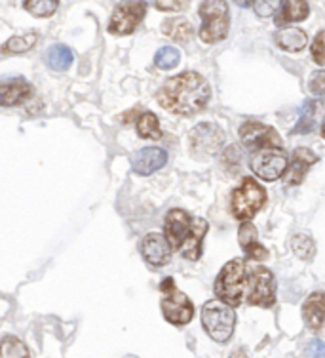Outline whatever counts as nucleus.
<instances>
[{"label":"nucleus","mask_w":325,"mask_h":358,"mask_svg":"<svg viewBox=\"0 0 325 358\" xmlns=\"http://www.w3.org/2000/svg\"><path fill=\"white\" fill-rule=\"evenodd\" d=\"M322 136H324V139H325V122H324V126H322Z\"/></svg>","instance_id":"c9c22d12"},{"label":"nucleus","mask_w":325,"mask_h":358,"mask_svg":"<svg viewBox=\"0 0 325 358\" xmlns=\"http://www.w3.org/2000/svg\"><path fill=\"white\" fill-rule=\"evenodd\" d=\"M240 139L249 151H263V149H282L284 141L272 126L261 122H245L240 128Z\"/></svg>","instance_id":"9d476101"},{"label":"nucleus","mask_w":325,"mask_h":358,"mask_svg":"<svg viewBox=\"0 0 325 358\" xmlns=\"http://www.w3.org/2000/svg\"><path fill=\"white\" fill-rule=\"evenodd\" d=\"M312 59L318 63V65H325V29L322 33L316 35L314 42H312Z\"/></svg>","instance_id":"c756f323"},{"label":"nucleus","mask_w":325,"mask_h":358,"mask_svg":"<svg viewBox=\"0 0 325 358\" xmlns=\"http://www.w3.org/2000/svg\"><path fill=\"white\" fill-rule=\"evenodd\" d=\"M141 255L149 265L153 267H164L172 259V244L164 234L151 233L141 241Z\"/></svg>","instance_id":"f8f14e48"},{"label":"nucleus","mask_w":325,"mask_h":358,"mask_svg":"<svg viewBox=\"0 0 325 358\" xmlns=\"http://www.w3.org/2000/svg\"><path fill=\"white\" fill-rule=\"evenodd\" d=\"M318 162V155L310 149H297L291 157V164L285 173V185H298L303 183L306 172L310 170L312 164Z\"/></svg>","instance_id":"4468645a"},{"label":"nucleus","mask_w":325,"mask_h":358,"mask_svg":"<svg viewBox=\"0 0 325 358\" xmlns=\"http://www.w3.org/2000/svg\"><path fill=\"white\" fill-rule=\"evenodd\" d=\"M266 204V191L259 185L253 178H243L242 183L236 187L230 200V210L236 220L245 221L253 220L257 212Z\"/></svg>","instance_id":"423d86ee"},{"label":"nucleus","mask_w":325,"mask_h":358,"mask_svg":"<svg viewBox=\"0 0 325 358\" xmlns=\"http://www.w3.org/2000/svg\"><path fill=\"white\" fill-rule=\"evenodd\" d=\"M215 296L230 307L245 303L269 309L276 303V278L259 263L232 259L215 280Z\"/></svg>","instance_id":"f257e3e1"},{"label":"nucleus","mask_w":325,"mask_h":358,"mask_svg":"<svg viewBox=\"0 0 325 358\" xmlns=\"http://www.w3.org/2000/svg\"><path fill=\"white\" fill-rule=\"evenodd\" d=\"M306 42H308V36L298 27H285L276 33V44L285 52H301L305 50Z\"/></svg>","instance_id":"a211bd4d"},{"label":"nucleus","mask_w":325,"mask_h":358,"mask_svg":"<svg viewBox=\"0 0 325 358\" xmlns=\"http://www.w3.org/2000/svg\"><path fill=\"white\" fill-rule=\"evenodd\" d=\"M162 292V313L169 324L175 326H185L192 320L194 307L190 303L187 294H183L181 289L175 288L173 278H166L160 284Z\"/></svg>","instance_id":"0eeeda50"},{"label":"nucleus","mask_w":325,"mask_h":358,"mask_svg":"<svg viewBox=\"0 0 325 358\" xmlns=\"http://www.w3.org/2000/svg\"><path fill=\"white\" fill-rule=\"evenodd\" d=\"M2 358H31V352L20 339L6 336L2 339Z\"/></svg>","instance_id":"cd10ccee"},{"label":"nucleus","mask_w":325,"mask_h":358,"mask_svg":"<svg viewBox=\"0 0 325 358\" xmlns=\"http://www.w3.org/2000/svg\"><path fill=\"white\" fill-rule=\"evenodd\" d=\"M202 326L209 338L217 343H227L236 326L234 307L222 303L221 299L206 301L202 307Z\"/></svg>","instance_id":"39448f33"},{"label":"nucleus","mask_w":325,"mask_h":358,"mask_svg":"<svg viewBox=\"0 0 325 358\" xmlns=\"http://www.w3.org/2000/svg\"><path fill=\"white\" fill-rule=\"evenodd\" d=\"M59 0H25L23 8L35 17H52L56 14Z\"/></svg>","instance_id":"b1692460"},{"label":"nucleus","mask_w":325,"mask_h":358,"mask_svg":"<svg viewBox=\"0 0 325 358\" xmlns=\"http://www.w3.org/2000/svg\"><path fill=\"white\" fill-rule=\"evenodd\" d=\"M282 4V0H253L255 6V14L261 17H270L276 14V10Z\"/></svg>","instance_id":"c85d7f7f"},{"label":"nucleus","mask_w":325,"mask_h":358,"mask_svg":"<svg viewBox=\"0 0 325 358\" xmlns=\"http://www.w3.org/2000/svg\"><path fill=\"white\" fill-rule=\"evenodd\" d=\"M234 2L238 6H249L251 4V0H234Z\"/></svg>","instance_id":"72a5a7b5"},{"label":"nucleus","mask_w":325,"mask_h":358,"mask_svg":"<svg viewBox=\"0 0 325 358\" xmlns=\"http://www.w3.org/2000/svg\"><path fill=\"white\" fill-rule=\"evenodd\" d=\"M200 38L206 44H217L227 38L230 29L229 2L227 0H204L200 4Z\"/></svg>","instance_id":"20e7f679"},{"label":"nucleus","mask_w":325,"mask_h":358,"mask_svg":"<svg viewBox=\"0 0 325 358\" xmlns=\"http://www.w3.org/2000/svg\"><path fill=\"white\" fill-rule=\"evenodd\" d=\"M306 358H325V343L322 339H312L305 349Z\"/></svg>","instance_id":"473e14b6"},{"label":"nucleus","mask_w":325,"mask_h":358,"mask_svg":"<svg viewBox=\"0 0 325 358\" xmlns=\"http://www.w3.org/2000/svg\"><path fill=\"white\" fill-rule=\"evenodd\" d=\"M322 101H314V99H308L303 105V109H301V117H298L297 126L293 128V134H310L316 124H318V115L324 110L322 107Z\"/></svg>","instance_id":"6ab92c4d"},{"label":"nucleus","mask_w":325,"mask_h":358,"mask_svg":"<svg viewBox=\"0 0 325 358\" xmlns=\"http://www.w3.org/2000/svg\"><path fill=\"white\" fill-rule=\"evenodd\" d=\"M238 241H240V246L245 252L249 259H253V262H263L269 257V250L264 248L263 244L259 242V233H257V229L245 221L240 225V231H238Z\"/></svg>","instance_id":"2eb2a0df"},{"label":"nucleus","mask_w":325,"mask_h":358,"mask_svg":"<svg viewBox=\"0 0 325 358\" xmlns=\"http://www.w3.org/2000/svg\"><path fill=\"white\" fill-rule=\"evenodd\" d=\"M73 59H75L73 50L69 46H65V44L52 46L48 50V54H46V62H48L50 69L54 71H67L73 65Z\"/></svg>","instance_id":"412c9836"},{"label":"nucleus","mask_w":325,"mask_h":358,"mask_svg":"<svg viewBox=\"0 0 325 358\" xmlns=\"http://www.w3.org/2000/svg\"><path fill=\"white\" fill-rule=\"evenodd\" d=\"M167 162V152L160 147H145L132 157V168L137 176H151Z\"/></svg>","instance_id":"ddd939ff"},{"label":"nucleus","mask_w":325,"mask_h":358,"mask_svg":"<svg viewBox=\"0 0 325 358\" xmlns=\"http://www.w3.org/2000/svg\"><path fill=\"white\" fill-rule=\"evenodd\" d=\"M303 317L308 328L314 331H319L325 324V292H316L308 296V299L303 305Z\"/></svg>","instance_id":"dca6fc26"},{"label":"nucleus","mask_w":325,"mask_h":358,"mask_svg":"<svg viewBox=\"0 0 325 358\" xmlns=\"http://www.w3.org/2000/svg\"><path fill=\"white\" fill-rule=\"evenodd\" d=\"M188 141H190V151H192L194 159H209L221 151L222 143H225V134L219 126L202 122L190 130Z\"/></svg>","instance_id":"1a4fd4ad"},{"label":"nucleus","mask_w":325,"mask_h":358,"mask_svg":"<svg viewBox=\"0 0 325 358\" xmlns=\"http://www.w3.org/2000/svg\"><path fill=\"white\" fill-rule=\"evenodd\" d=\"M190 0H154V6L160 12H181L183 8L188 6Z\"/></svg>","instance_id":"7c9ffc66"},{"label":"nucleus","mask_w":325,"mask_h":358,"mask_svg":"<svg viewBox=\"0 0 325 358\" xmlns=\"http://www.w3.org/2000/svg\"><path fill=\"white\" fill-rule=\"evenodd\" d=\"M162 33L175 42H188L192 36V27L185 17H169L162 23Z\"/></svg>","instance_id":"aec40b11"},{"label":"nucleus","mask_w":325,"mask_h":358,"mask_svg":"<svg viewBox=\"0 0 325 358\" xmlns=\"http://www.w3.org/2000/svg\"><path fill=\"white\" fill-rule=\"evenodd\" d=\"M166 238L169 241L173 250H179L185 259L198 262L202 257V242L208 233V221L202 217H190L181 210L173 208L166 215Z\"/></svg>","instance_id":"7ed1b4c3"},{"label":"nucleus","mask_w":325,"mask_h":358,"mask_svg":"<svg viewBox=\"0 0 325 358\" xmlns=\"http://www.w3.org/2000/svg\"><path fill=\"white\" fill-rule=\"evenodd\" d=\"M181 62V54L179 50L173 48V46H164L160 48L154 55V65L162 71H172L175 69Z\"/></svg>","instance_id":"393cba45"},{"label":"nucleus","mask_w":325,"mask_h":358,"mask_svg":"<svg viewBox=\"0 0 325 358\" xmlns=\"http://www.w3.org/2000/svg\"><path fill=\"white\" fill-rule=\"evenodd\" d=\"M308 88L314 96L318 97H325V71H318V73H314L310 78V83H308Z\"/></svg>","instance_id":"2f4dec72"},{"label":"nucleus","mask_w":325,"mask_h":358,"mask_svg":"<svg viewBox=\"0 0 325 358\" xmlns=\"http://www.w3.org/2000/svg\"><path fill=\"white\" fill-rule=\"evenodd\" d=\"M211 97V88L208 80L194 71H187L183 75L167 78V83L158 90V103L162 109L173 115L190 117L206 109Z\"/></svg>","instance_id":"f03ea898"},{"label":"nucleus","mask_w":325,"mask_h":358,"mask_svg":"<svg viewBox=\"0 0 325 358\" xmlns=\"http://www.w3.org/2000/svg\"><path fill=\"white\" fill-rule=\"evenodd\" d=\"M230 358H248V357H245V355H243L242 351H236L234 355H232V357H230Z\"/></svg>","instance_id":"f704fd0d"},{"label":"nucleus","mask_w":325,"mask_h":358,"mask_svg":"<svg viewBox=\"0 0 325 358\" xmlns=\"http://www.w3.org/2000/svg\"><path fill=\"white\" fill-rule=\"evenodd\" d=\"M308 2L306 0H284V10H282V17L280 23H297L308 17Z\"/></svg>","instance_id":"4be33fe9"},{"label":"nucleus","mask_w":325,"mask_h":358,"mask_svg":"<svg viewBox=\"0 0 325 358\" xmlns=\"http://www.w3.org/2000/svg\"><path fill=\"white\" fill-rule=\"evenodd\" d=\"M137 134L143 139H160L162 130H160L158 117L153 113H143L137 120Z\"/></svg>","instance_id":"5701e85b"},{"label":"nucleus","mask_w":325,"mask_h":358,"mask_svg":"<svg viewBox=\"0 0 325 358\" xmlns=\"http://www.w3.org/2000/svg\"><path fill=\"white\" fill-rule=\"evenodd\" d=\"M33 94V86L23 80V78H14V80H8V83L2 84V90H0V101L2 105H20L25 103L29 97Z\"/></svg>","instance_id":"f3484780"},{"label":"nucleus","mask_w":325,"mask_h":358,"mask_svg":"<svg viewBox=\"0 0 325 358\" xmlns=\"http://www.w3.org/2000/svg\"><path fill=\"white\" fill-rule=\"evenodd\" d=\"M251 170L264 181H276L287 168V155L282 149H263L251 157Z\"/></svg>","instance_id":"9b49d317"},{"label":"nucleus","mask_w":325,"mask_h":358,"mask_svg":"<svg viewBox=\"0 0 325 358\" xmlns=\"http://www.w3.org/2000/svg\"><path fill=\"white\" fill-rule=\"evenodd\" d=\"M36 38H38V36H36L35 33H31V35L25 36H12V38L2 46V52H6V54H23V52H29V50L36 44Z\"/></svg>","instance_id":"bb28decb"},{"label":"nucleus","mask_w":325,"mask_h":358,"mask_svg":"<svg viewBox=\"0 0 325 358\" xmlns=\"http://www.w3.org/2000/svg\"><path fill=\"white\" fill-rule=\"evenodd\" d=\"M291 250L293 254L301 257V259H312L316 254V246L308 234H295L293 241H291Z\"/></svg>","instance_id":"a878e982"},{"label":"nucleus","mask_w":325,"mask_h":358,"mask_svg":"<svg viewBox=\"0 0 325 358\" xmlns=\"http://www.w3.org/2000/svg\"><path fill=\"white\" fill-rule=\"evenodd\" d=\"M146 14L145 0H124L114 8V12L109 21V31L112 35L126 36L132 35L133 31L139 27V23L143 21Z\"/></svg>","instance_id":"6e6552de"}]
</instances>
